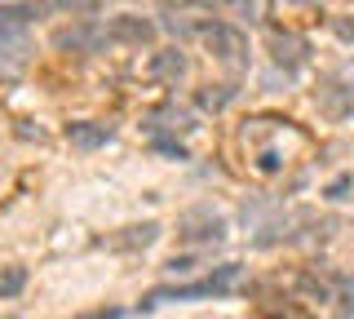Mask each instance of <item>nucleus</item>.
I'll return each mask as SVG.
<instances>
[{"label": "nucleus", "instance_id": "nucleus-1", "mask_svg": "<svg viewBox=\"0 0 354 319\" xmlns=\"http://www.w3.org/2000/svg\"><path fill=\"white\" fill-rule=\"evenodd\" d=\"M226 235H230L226 217L208 204H195L177 217V244H186V248H217V244H226Z\"/></svg>", "mask_w": 354, "mask_h": 319}, {"label": "nucleus", "instance_id": "nucleus-2", "mask_svg": "<svg viewBox=\"0 0 354 319\" xmlns=\"http://www.w3.org/2000/svg\"><path fill=\"white\" fill-rule=\"evenodd\" d=\"M239 280V262H226V266H217L213 275H204V280L195 284H173V289H155L142 306H160V302H195V297H221L230 293Z\"/></svg>", "mask_w": 354, "mask_h": 319}, {"label": "nucleus", "instance_id": "nucleus-3", "mask_svg": "<svg viewBox=\"0 0 354 319\" xmlns=\"http://www.w3.org/2000/svg\"><path fill=\"white\" fill-rule=\"evenodd\" d=\"M199 36H204V45L213 49V58L230 75H239L248 67V36H243L235 23H199Z\"/></svg>", "mask_w": 354, "mask_h": 319}, {"label": "nucleus", "instance_id": "nucleus-4", "mask_svg": "<svg viewBox=\"0 0 354 319\" xmlns=\"http://www.w3.org/2000/svg\"><path fill=\"white\" fill-rule=\"evenodd\" d=\"M266 49H270L274 67H283L288 80L301 75L306 62H310V40L297 36V31H288V27H270V31H266Z\"/></svg>", "mask_w": 354, "mask_h": 319}, {"label": "nucleus", "instance_id": "nucleus-5", "mask_svg": "<svg viewBox=\"0 0 354 319\" xmlns=\"http://www.w3.org/2000/svg\"><path fill=\"white\" fill-rule=\"evenodd\" d=\"M49 40H53V49H62V53H97L102 45H111L106 27H97L93 18H75V23L58 27Z\"/></svg>", "mask_w": 354, "mask_h": 319}, {"label": "nucleus", "instance_id": "nucleus-6", "mask_svg": "<svg viewBox=\"0 0 354 319\" xmlns=\"http://www.w3.org/2000/svg\"><path fill=\"white\" fill-rule=\"evenodd\" d=\"M155 27L151 18H142V14H120V18H111L106 23V36H111V45H129V49H147L155 45Z\"/></svg>", "mask_w": 354, "mask_h": 319}, {"label": "nucleus", "instance_id": "nucleus-7", "mask_svg": "<svg viewBox=\"0 0 354 319\" xmlns=\"http://www.w3.org/2000/svg\"><path fill=\"white\" fill-rule=\"evenodd\" d=\"M49 9H58L53 0H27V5H0V45L5 40H18L22 27L31 23V18L49 14Z\"/></svg>", "mask_w": 354, "mask_h": 319}, {"label": "nucleus", "instance_id": "nucleus-8", "mask_svg": "<svg viewBox=\"0 0 354 319\" xmlns=\"http://www.w3.org/2000/svg\"><path fill=\"white\" fill-rule=\"evenodd\" d=\"M142 129H147V138H164V134H169V138H182V134H191V129H195V116L186 111V107L169 102V107H160V111H151Z\"/></svg>", "mask_w": 354, "mask_h": 319}, {"label": "nucleus", "instance_id": "nucleus-9", "mask_svg": "<svg viewBox=\"0 0 354 319\" xmlns=\"http://www.w3.org/2000/svg\"><path fill=\"white\" fill-rule=\"evenodd\" d=\"M315 102L328 120H350L354 116V80H337V84H328V89H319Z\"/></svg>", "mask_w": 354, "mask_h": 319}, {"label": "nucleus", "instance_id": "nucleus-10", "mask_svg": "<svg viewBox=\"0 0 354 319\" xmlns=\"http://www.w3.org/2000/svg\"><path fill=\"white\" fill-rule=\"evenodd\" d=\"M147 75L155 84H177L186 75V53L182 49H160V53H151V62H147Z\"/></svg>", "mask_w": 354, "mask_h": 319}, {"label": "nucleus", "instance_id": "nucleus-11", "mask_svg": "<svg viewBox=\"0 0 354 319\" xmlns=\"http://www.w3.org/2000/svg\"><path fill=\"white\" fill-rule=\"evenodd\" d=\"M66 142H71L75 151H97V147L111 142V129L97 125V120H71V125H66Z\"/></svg>", "mask_w": 354, "mask_h": 319}, {"label": "nucleus", "instance_id": "nucleus-12", "mask_svg": "<svg viewBox=\"0 0 354 319\" xmlns=\"http://www.w3.org/2000/svg\"><path fill=\"white\" fill-rule=\"evenodd\" d=\"M160 239V222H142V226H124L120 235H111V248L115 253H138V248H151Z\"/></svg>", "mask_w": 354, "mask_h": 319}, {"label": "nucleus", "instance_id": "nucleus-13", "mask_svg": "<svg viewBox=\"0 0 354 319\" xmlns=\"http://www.w3.org/2000/svg\"><path fill=\"white\" fill-rule=\"evenodd\" d=\"M230 98H235V84H221L217 93H213V89H199V93H195V107H199V111H221Z\"/></svg>", "mask_w": 354, "mask_h": 319}, {"label": "nucleus", "instance_id": "nucleus-14", "mask_svg": "<svg viewBox=\"0 0 354 319\" xmlns=\"http://www.w3.org/2000/svg\"><path fill=\"white\" fill-rule=\"evenodd\" d=\"M27 289V266H5L0 271V297H18Z\"/></svg>", "mask_w": 354, "mask_h": 319}, {"label": "nucleus", "instance_id": "nucleus-15", "mask_svg": "<svg viewBox=\"0 0 354 319\" xmlns=\"http://www.w3.org/2000/svg\"><path fill=\"white\" fill-rule=\"evenodd\" d=\"M58 9H66V14H75V18H97L106 9V0H53Z\"/></svg>", "mask_w": 354, "mask_h": 319}, {"label": "nucleus", "instance_id": "nucleus-16", "mask_svg": "<svg viewBox=\"0 0 354 319\" xmlns=\"http://www.w3.org/2000/svg\"><path fill=\"white\" fill-rule=\"evenodd\" d=\"M151 151H155V156H169V160H186V142L182 138H169V134L151 138Z\"/></svg>", "mask_w": 354, "mask_h": 319}, {"label": "nucleus", "instance_id": "nucleus-17", "mask_svg": "<svg viewBox=\"0 0 354 319\" xmlns=\"http://www.w3.org/2000/svg\"><path fill=\"white\" fill-rule=\"evenodd\" d=\"M217 9H226V14H235V18H257V0H213Z\"/></svg>", "mask_w": 354, "mask_h": 319}, {"label": "nucleus", "instance_id": "nucleus-18", "mask_svg": "<svg viewBox=\"0 0 354 319\" xmlns=\"http://www.w3.org/2000/svg\"><path fill=\"white\" fill-rule=\"evenodd\" d=\"M350 191H354V173H341V178L332 182L324 195H328V200H337V204H341V200H350Z\"/></svg>", "mask_w": 354, "mask_h": 319}, {"label": "nucleus", "instance_id": "nucleus-19", "mask_svg": "<svg viewBox=\"0 0 354 319\" xmlns=\"http://www.w3.org/2000/svg\"><path fill=\"white\" fill-rule=\"evenodd\" d=\"M199 266V257H191V253H182V257H169V266H164V271H169V275H191Z\"/></svg>", "mask_w": 354, "mask_h": 319}, {"label": "nucleus", "instance_id": "nucleus-20", "mask_svg": "<svg viewBox=\"0 0 354 319\" xmlns=\"http://www.w3.org/2000/svg\"><path fill=\"white\" fill-rule=\"evenodd\" d=\"M332 31H337V40H346V45H354V14L337 18V23H332Z\"/></svg>", "mask_w": 354, "mask_h": 319}, {"label": "nucleus", "instance_id": "nucleus-21", "mask_svg": "<svg viewBox=\"0 0 354 319\" xmlns=\"http://www.w3.org/2000/svg\"><path fill=\"white\" fill-rule=\"evenodd\" d=\"M164 31L182 40V36H191V31H199V27H191V23H186V18H164Z\"/></svg>", "mask_w": 354, "mask_h": 319}, {"label": "nucleus", "instance_id": "nucleus-22", "mask_svg": "<svg viewBox=\"0 0 354 319\" xmlns=\"http://www.w3.org/2000/svg\"><path fill=\"white\" fill-rule=\"evenodd\" d=\"M80 319H124V311H120V306H106V311H88Z\"/></svg>", "mask_w": 354, "mask_h": 319}, {"label": "nucleus", "instance_id": "nucleus-23", "mask_svg": "<svg viewBox=\"0 0 354 319\" xmlns=\"http://www.w3.org/2000/svg\"><path fill=\"white\" fill-rule=\"evenodd\" d=\"M261 169L274 173V169H279V156H274V151H266V156H261Z\"/></svg>", "mask_w": 354, "mask_h": 319}, {"label": "nucleus", "instance_id": "nucleus-24", "mask_svg": "<svg viewBox=\"0 0 354 319\" xmlns=\"http://www.w3.org/2000/svg\"><path fill=\"white\" fill-rule=\"evenodd\" d=\"M346 289H350L346 293V311H354V280H346Z\"/></svg>", "mask_w": 354, "mask_h": 319}, {"label": "nucleus", "instance_id": "nucleus-25", "mask_svg": "<svg viewBox=\"0 0 354 319\" xmlns=\"http://www.w3.org/2000/svg\"><path fill=\"white\" fill-rule=\"evenodd\" d=\"M288 5H310V0H288Z\"/></svg>", "mask_w": 354, "mask_h": 319}]
</instances>
